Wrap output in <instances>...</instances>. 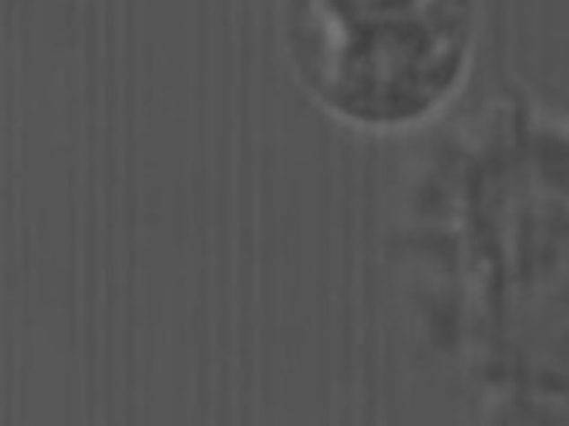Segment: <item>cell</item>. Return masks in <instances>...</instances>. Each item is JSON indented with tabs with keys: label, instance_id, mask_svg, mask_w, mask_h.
I'll return each mask as SVG.
<instances>
[{
	"label": "cell",
	"instance_id": "obj_1",
	"mask_svg": "<svg viewBox=\"0 0 569 426\" xmlns=\"http://www.w3.org/2000/svg\"><path fill=\"white\" fill-rule=\"evenodd\" d=\"M340 27L319 87L340 114L367 125H403L456 87L468 30L456 0H336Z\"/></svg>",
	"mask_w": 569,
	"mask_h": 426
}]
</instances>
